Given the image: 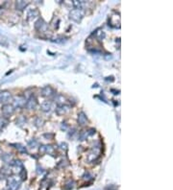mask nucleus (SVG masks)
Returning a JSON list of instances; mask_svg holds the SVG:
<instances>
[{
	"mask_svg": "<svg viewBox=\"0 0 173 190\" xmlns=\"http://www.w3.org/2000/svg\"><path fill=\"white\" fill-rule=\"evenodd\" d=\"M21 180L17 177H9L7 180L6 190H18Z\"/></svg>",
	"mask_w": 173,
	"mask_h": 190,
	"instance_id": "1",
	"label": "nucleus"
},
{
	"mask_svg": "<svg viewBox=\"0 0 173 190\" xmlns=\"http://www.w3.org/2000/svg\"><path fill=\"white\" fill-rule=\"evenodd\" d=\"M85 15V10H80V9H73L69 12V18L75 21V22H80L82 18Z\"/></svg>",
	"mask_w": 173,
	"mask_h": 190,
	"instance_id": "2",
	"label": "nucleus"
},
{
	"mask_svg": "<svg viewBox=\"0 0 173 190\" xmlns=\"http://www.w3.org/2000/svg\"><path fill=\"white\" fill-rule=\"evenodd\" d=\"M13 96L9 91H0V103L4 105L9 104L11 101H13Z\"/></svg>",
	"mask_w": 173,
	"mask_h": 190,
	"instance_id": "3",
	"label": "nucleus"
},
{
	"mask_svg": "<svg viewBox=\"0 0 173 190\" xmlns=\"http://www.w3.org/2000/svg\"><path fill=\"white\" fill-rule=\"evenodd\" d=\"M35 28L40 32H45L48 26H47V23L42 18H38L35 23Z\"/></svg>",
	"mask_w": 173,
	"mask_h": 190,
	"instance_id": "4",
	"label": "nucleus"
},
{
	"mask_svg": "<svg viewBox=\"0 0 173 190\" xmlns=\"http://www.w3.org/2000/svg\"><path fill=\"white\" fill-rule=\"evenodd\" d=\"M110 22V25L113 26V27H119L120 25V17H119V14H113L112 17H110L109 19Z\"/></svg>",
	"mask_w": 173,
	"mask_h": 190,
	"instance_id": "5",
	"label": "nucleus"
},
{
	"mask_svg": "<svg viewBox=\"0 0 173 190\" xmlns=\"http://www.w3.org/2000/svg\"><path fill=\"white\" fill-rule=\"evenodd\" d=\"M1 110H2V113H3L4 115L10 116L14 113V107L11 104H7V105H4L2 107Z\"/></svg>",
	"mask_w": 173,
	"mask_h": 190,
	"instance_id": "6",
	"label": "nucleus"
},
{
	"mask_svg": "<svg viewBox=\"0 0 173 190\" xmlns=\"http://www.w3.org/2000/svg\"><path fill=\"white\" fill-rule=\"evenodd\" d=\"M38 106V101L34 96H31L25 103V107L28 109H34Z\"/></svg>",
	"mask_w": 173,
	"mask_h": 190,
	"instance_id": "7",
	"label": "nucleus"
},
{
	"mask_svg": "<svg viewBox=\"0 0 173 190\" xmlns=\"http://www.w3.org/2000/svg\"><path fill=\"white\" fill-rule=\"evenodd\" d=\"M14 101V107H17V108H22L25 106V103H26V100L24 97L22 96H18L15 97L14 99H13Z\"/></svg>",
	"mask_w": 173,
	"mask_h": 190,
	"instance_id": "8",
	"label": "nucleus"
},
{
	"mask_svg": "<svg viewBox=\"0 0 173 190\" xmlns=\"http://www.w3.org/2000/svg\"><path fill=\"white\" fill-rule=\"evenodd\" d=\"M99 153H100V150L98 148H93L91 150V152L89 154L88 156V160L89 161H93V160H95L96 158L99 156Z\"/></svg>",
	"mask_w": 173,
	"mask_h": 190,
	"instance_id": "9",
	"label": "nucleus"
},
{
	"mask_svg": "<svg viewBox=\"0 0 173 190\" xmlns=\"http://www.w3.org/2000/svg\"><path fill=\"white\" fill-rule=\"evenodd\" d=\"M54 94V90L50 85H46L42 89V95L43 97H51Z\"/></svg>",
	"mask_w": 173,
	"mask_h": 190,
	"instance_id": "10",
	"label": "nucleus"
},
{
	"mask_svg": "<svg viewBox=\"0 0 173 190\" xmlns=\"http://www.w3.org/2000/svg\"><path fill=\"white\" fill-rule=\"evenodd\" d=\"M69 106H66V105H60L58 106V108L56 109V113L59 114V115H62V114H66L68 110H69Z\"/></svg>",
	"mask_w": 173,
	"mask_h": 190,
	"instance_id": "11",
	"label": "nucleus"
},
{
	"mask_svg": "<svg viewBox=\"0 0 173 190\" xmlns=\"http://www.w3.org/2000/svg\"><path fill=\"white\" fill-rule=\"evenodd\" d=\"M51 109H52V103H51L50 101H45V102H43L42 104V106H41V109L42 110V112H44V113L50 112Z\"/></svg>",
	"mask_w": 173,
	"mask_h": 190,
	"instance_id": "12",
	"label": "nucleus"
},
{
	"mask_svg": "<svg viewBox=\"0 0 173 190\" xmlns=\"http://www.w3.org/2000/svg\"><path fill=\"white\" fill-rule=\"evenodd\" d=\"M28 5H29V2H27V1H22V0L15 2V8H17V10H19V11L24 10Z\"/></svg>",
	"mask_w": 173,
	"mask_h": 190,
	"instance_id": "13",
	"label": "nucleus"
},
{
	"mask_svg": "<svg viewBox=\"0 0 173 190\" xmlns=\"http://www.w3.org/2000/svg\"><path fill=\"white\" fill-rule=\"evenodd\" d=\"M86 121H88L86 115L83 112H81L79 114H78V123H79L80 125H82V126H84V125L86 124Z\"/></svg>",
	"mask_w": 173,
	"mask_h": 190,
	"instance_id": "14",
	"label": "nucleus"
},
{
	"mask_svg": "<svg viewBox=\"0 0 173 190\" xmlns=\"http://www.w3.org/2000/svg\"><path fill=\"white\" fill-rule=\"evenodd\" d=\"M38 15H40V12L37 9H33V10H30L28 12V19L29 20H32L36 18H38Z\"/></svg>",
	"mask_w": 173,
	"mask_h": 190,
	"instance_id": "15",
	"label": "nucleus"
},
{
	"mask_svg": "<svg viewBox=\"0 0 173 190\" xmlns=\"http://www.w3.org/2000/svg\"><path fill=\"white\" fill-rule=\"evenodd\" d=\"M54 100H55V102H56L59 106H60V105H64V103L66 102L65 96H64V95H61V94L56 95V96H55V98H54Z\"/></svg>",
	"mask_w": 173,
	"mask_h": 190,
	"instance_id": "16",
	"label": "nucleus"
},
{
	"mask_svg": "<svg viewBox=\"0 0 173 190\" xmlns=\"http://www.w3.org/2000/svg\"><path fill=\"white\" fill-rule=\"evenodd\" d=\"M55 149L51 145H44V154H48V155H54Z\"/></svg>",
	"mask_w": 173,
	"mask_h": 190,
	"instance_id": "17",
	"label": "nucleus"
},
{
	"mask_svg": "<svg viewBox=\"0 0 173 190\" xmlns=\"http://www.w3.org/2000/svg\"><path fill=\"white\" fill-rule=\"evenodd\" d=\"M84 1H78V0H74L72 2V5L75 9H80V10H83V7H84Z\"/></svg>",
	"mask_w": 173,
	"mask_h": 190,
	"instance_id": "18",
	"label": "nucleus"
},
{
	"mask_svg": "<svg viewBox=\"0 0 173 190\" xmlns=\"http://www.w3.org/2000/svg\"><path fill=\"white\" fill-rule=\"evenodd\" d=\"M74 184H75L74 180H69L66 181V184H65V189H66V190H70V189H72V188L74 187Z\"/></svg>",
	"mask_w": 173,
	"mask_h": 190,
	"instance_id": "19",
	"label": "nucleus"
},
{
	"mask_svg": "<svg viewBox=\"0 0 173 190\" xmlns=\"http://www.w3.org/2000/svg\"><path fill=\"white\" fill-rule=\"evenodd\" d=\"M2 160H4V162L11 164V162L14 160V158L12 157V156H11L10 154H6V155H4V156H2Z\"/></svg>",
	"mask_w": 173,
	"mask_h": 190,
	"instance_id": "20",
	"label": "nucleus"
},
{
	"mask_svg": "<svg viewBox=\"0 0 173 190\" xmlns=\"http://www.w3.org/2000/svg\"><path fill=\"white\" fill-rule=\"evenodd\" d=\"M95 37H96V38L98 39V41H102V39L105 38V33H104L103 31L99 30V31H97L96 33H95Z\"/></svg>",
	"mask_w": 173,
	"mask_h": 190,
	"instance_id": "21",
	"label": "nucleus"
},
{
	"mask_svg": "<svg viewBox=\"0 0 173 190\" xmlns=\"http://www.w3.org/2000/svg\"><path fill=\"white\" fill-rule=\"evenodd\" d=\"M14 146H15V149H18L20 153H27L26 147L22 146L21 144H14Z\"/></svg>",
	"mask_w": 173,
	"mask_h": 190,
	"instance_id": "22",
	"label": "nucleus"
},
{
	"mask_svg": "<svg viewBox=\"0 0 173 190\" xmlns=\"http://www.w3.org/2000/svg\"><path fill=\"white\" fill-rule=\"evenodd\" d=\"M26 123V118L25 116H20L18 118V120H17V124L18 126H22L23 124H25Z\"/></svg>",
	"mask_w": 173,
	"mask_h": 190,
	"instance_id": "23",
	"label": "nucleus"
},
{
	"mask_svg": "<svg viewBox=\"0 0 173 190\" xmlns=\"http://www.w3.org/2000/svg\"><path fill=\"white\" fill-rule=\"evenodd\" d=\"M88 131H82L81 133H80V136H79V138L80 140H85L86 137H88Z\"/></svg>",
	"mask_w": 173,
	"mask_h": 190,
	"instance_id": "24",
	"label": "nucleus"
},
{
	"mask_svg": "<svg viewBox=\"0 0 173 190\" xmlns=\"http://www.w3.org/2000/svg\"><path fill=\"white\" fill-rule=\"evenodd\" d=\"M35 124L37 127H42L43 125V120L42 119L41 117H37L36 120H35Z\"/></svg>",
	"mask_w": 173,
	"mask_h": 190,
	"instance_id": "25",
	"label": "nucleus"
},
{
	"mask_svg": "<svg viewBox=\"0 0 173 190\" xmlns=\"http://www.w3.org/2000/svg\"><path fill=\"white\" fill-rule=\"evenodd\" d=\"M91 178H92V176L91 175L89 172H86L84 174V176H83V180H90Z\"/></svg>",
	"mask_w": 173,
	"mask_h": 190,
	"instance_id": "26",
	"label": "nucleus"
},
{
	"mask_svg": "<svg viewBox=\"0 0 173 190\" xmlns=\"http://www.w3.org/2000/svg\"><path fill=\"white\" fill-rule=\"evenodd\" d=\"M7 124V120L3 117H0V130H1L3 127Z\"/></svg>",
	"mask_w": 173,
	"mask_h": 190,
	"instance_id": "27",
	"label": "nucleus"
},
{
	"mask_svg": "<svg viewBox=\"0 0 173 190\" xmlns=\"http://www.w3.org/2000/svg\"><path fill=\"white\" fill-rule=\"evenodd\" d=\"M29 146H31L32 148H35L36 146H38V142H37V140L33 139L32 141H30V142H29Z\"/></svg>",
	"mask_w": 173,
	"mask_h": 190,
	"instance_id": "28",
	"label": "nucleus"
},
{
	"mask_svg": "<svg viewBox=\"0 0 173 190\" xmlns=\"http://www.w3.org/2000/svg\"><path fill=\"white\" fill-rule=\"evenodd\" d=\"M61 148L65 149V150H67V144L66 143H61Z\"/></svg>",
	"mask_w": 173,
	"mask_h": 190,
	"instance_id": "29",
	"label": "nucleus"
},
{
	"mask_svg": "<svg viewBox=\"0 0 173 190\" xmlns=\"http://www.w3.org/2000/svg\"><path fill=\"white\" fill-rule=\"evenodd\" d=\"M66 128H67L66 123H62V130H66Z\"/></svg>",
	"mask_w": 173,
	"mask_h": 190,
	"instance_id": "30",
	"label": "nucleus"
},
{
	"mask_svg": "<svg viewBox=\"0 0 173 190\" xmlns=\"http://www.w3.org/2000/svg\"><path fill=\"white\" fill-rule=\"evenodd\" d=\"M3 179H4V175H3V174H2L1 172H0V180H3Z\"/></svg>",
	"mask_w": 173,
	"mask_h": 190,
	"instance_id": "31",
	"label": "nucleus"
}]
</instances>
